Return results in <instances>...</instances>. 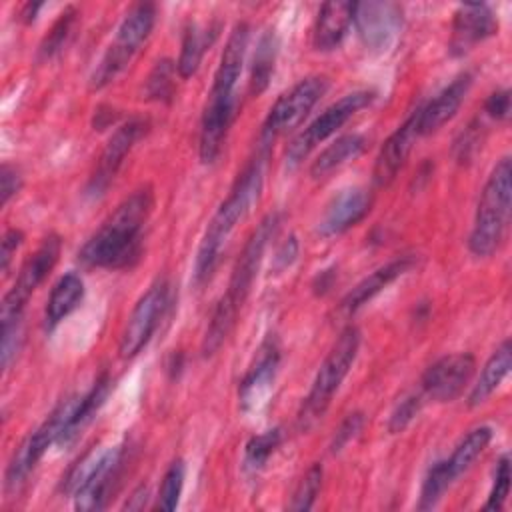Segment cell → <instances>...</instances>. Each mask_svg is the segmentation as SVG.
<instances>
[{"instance_id": "6da1fadb", "label": "cell", "mask_w": 512, "mask_h": 512, "mask_svg": "<svg viewBox=\"0 0 512 512\" xmlns=\"http://www.w3.org/2000/svg\"><path fill=\"white\" fill-rule=\"evenodd\" d=\"M154 210L152 186H142L124 198L78 252L90 268H130L142 254V232Z\"/></svg>"}, {"instance_id": "7a4b0ae2", "label": "cell", "mask_w": 512, "mask_h": 512, "mask_svg": "<svg viewBox=\"0 0 512 512\" xmlns=\"http://www.w3.org/2000/svg\"><path fill=\"white\" fill-rule=\"evenodd\" d=\"M250 40V28L246 22H238L222 50L220 64L214 74V82L204 106L200 122L198 152L204 164L216 162L222 152L224 140L236 116V84L242 74L244 56Z\"/></svg>"}, {"instance_id": "3957f363", "label": "cell", "mask_w": 512, "mask_h": 512, "mask_svg": "<svg viewBox=\"0 0 512 512\" xmlns=\"http://www.w3.org/2000/svg\"><path fill=\"white\" fill-rule=\"evenodd\" d=\"M270 150L258 146L256 154L238 174L228 198L214 212L212 220L206 226V232L200 240L196 260H194V282L200 286L210 280L214 274L224 244L234 232L236 224L248 214V210L258 202L262 184H264V166Z\"/></svg>"}, {"instance_id": "277c9868", "label": "cell", "mask_w": 512, "mask_h": 512, "mask_svg": "<svg viewBox=\"0 0 512 512\" xmlns=\"http://www.w3.org/2000/svg\"><path fill=\"white\" fill-rule=\"evenodd\" d=\"M278 224H280V216L276 212L268 214L262 218V222L256 226V230L246 240V244L234 264V270H232V276L228 282V290L218 300V304L210 316V322L206 326L202 346H200L204 358L214 356L220 350V346L226 342L230 332L234 330L238 314L250 294L254 278L262 264L266 246L274 238Z\"/></svg>"}, {"instance_id": "5b68a950", "label": "cell", "mask_w": 512, "mask_h": 512, "mask_svg": "<svg viewBox=\"0 0 512 512\" xmlns=\"http://www.w3.org/2000/svg\"><path fill=\"white\" fill-rule=\"evenodd\" d=\"M510 196H512V166L504 156L490 172L474 216L468 236V248L478 258L492 256L504 242L510 222Z\"/></svg>"}, {"instance_id": "8992f818", "label": "cell", "mask_w": 512, "mask_h": 512, "mask_svg": "<svg viewBox=\"0 0 512 512\" xmlns=\"http://www.w3.org/2000/svg\"><path fill=\"white\" fill-rule=\"evenodd\" d=\"M358 346H360L358 328L346 326L340 332V336L336 338V342L332 344L324 362L320 364V368L314 376L312 388H310L308 396L304 398V404L298 412L300 430H308L324 416L334 394L338 392L340 384L344 382V378L348 376V372L356 360Z\"/></svg>"}, {"instance_id": "52a82bcc", "label": "cell", "mask_w": 512, "mask_h": 512, "mask_svg": "<svg viewBox=\"0 0 512 512\" xmlns=\"http://www.w3.org/2000/svg\"><path fill=\"white\" fill-rule=\"evenodd\" d=\"M156 22V6L152 2L134 4L122 18L112 42L104 50L96 68L90 74L88 88L92 92L112 84L132 62L140 46L148 40Z\"/></svg>"}, {"instance_id": "ba28073f", "label": "cell", "mask_w": 512, "mask_h": 512, "mask_svg": "<svg viewBox=\"0 0 512 512\" xmlns=\"http://www.w3.org/2000/svg\"><path fill=\"white\" fill-rule=\"evenodd\" d=\"M78 400H80V396L64 398L48 414V418L20 444V448L14 452V456L6 468L4 486L8 492H16L26 482V478L36 468V464L46 454V450L52 444H58L62 432L66 430V426L72 418V412H74Z\"/></svg>"}, {"instance_id": "9c48e42d", "label": "cell", "mask_w": 512, "mask_h": 512, "mask_svg": "<svg viewBox=\"0 0 512 512\" xmlns=\"http://www.w3.org/2000/svg\"><path fill=\"white\" fill-rule=\"evenodd\" d=\"M328 90V80L324 76H306L298 84H294L288 92H284L274 106L270 108L258 138V146L272 148L274 140L304 122L314 104Z\"/></svg>"}, {"instance_id": "30bf717a", "label": "cell", "mask_w": 512, "mask_h": 512, "mask_svg": "<svg viewBox=\"0 0 512 512\" xmlns=\"http://www.w3.org/2000/svg\"><path fill=\"white\" fill-rule=\"evenodd\" d=\"M372 90H354L330 104L316 120H312L286 148V166L296 168L320 142L336 134L356 112L374 100Z\"/></svg>"}, {"instance_id": "8fae6325", "label": "cell", "mask_w": 512, "mask_h": 512, "mask_svg": "<svg viewBox=\"0 0 512 512\" xmlns=\"http://www.w3.org/2000/svg\"><path fill=\"white\" fill-rule=\"evenodd\" d=\"M170 306V284L166 278H158L140 296L132 308L122 334H120V356L134 358L154 336L166 310Z\"/></svg>"}, {"instance_id": "7c38bea8", "label": "cell", "mask_w": 512, "mask_h": 512, "mask_svg": "<svg viewBox=\"0 0 512 512\" xmlns=\"http://www.w3.org/2000/svg\"><path fill=\"white\" fill-rule=\"evenodd\" d=\"M60 250H62V240L56 234H50L24 260V264H22L18 276H16V282L12 284V288L2 298V306H0V320L2 322L22 316L24 306H26L28 298L32 296V292L54 270V266L58 262V256H60Z\"/></svg>"}, {"instance_id": "4fadbf2b", "label": "cell", "mask_w": 512, "mask_h": 512, "mask_svg": "<svg viewBox=\"0 0 512 512\" xmlns=\"http://www.w3.org/2000/svg\"><path fill=\"white\" fill-rule=\"evenodd\" d=\"M148 122L142 118H132L128 122H124L120 128H116V132L108 138L96 170L92 172L88 184H86V196L90 198H100L108 186L114 182L120 166L124 164L126 154L134 148V144L146 134Z\"/></svg>"}, {"instance_id": "5bb4252c", "label": "cell", "mask_w": 512, "mask_h": 512, "mask_svg": "<svg viewBox=\"0 0 512 512\" xmlns=\"http://www.w3.org/2000/svg\"><path fill=\"white\" fill-rule=\"evenodd\" d=\"M278 368L280 348L276 340L270 338L260 346L258 356L254 358L252 366L248 368L238 386V404L246 416L258 414L266 406L276 382Z\"/></svg>"}, {"instance_id": "9a60e30c", "label": "cell", "mask_w": 512, "mask_h": 512, "mask_svg": "<svg viewBox=\"0 0 512 512\" xmlns=\"http://www.w3.org/2000/svg\"><path fill=\"white\" fill-rule=\"evenodd\" d=\"M354 24L368 50L384 52L402 30V8L394 2H362L356 4Z\"/></svg>"}, {"instance_id": "2e32d148", "label": "cell", "mask_w": 512, "mask_h": 512, "mask_svg": "<svg viewBox=\"0 0 512 512\" xmlns=\"http://www.w3.org/2000/svg\"><path fill=\"white\" fill-rule=\"evenodd\" d=\"M476 360L468 352L442 356L422 374V392L436 402H452L472 380Z\"/></svg>"}, {"instance_id": "e0dca14e", "label": "cell", "mask_w": 512, "mask_h": 512, "mask_svg": "<svg viewBox=\"0 0 512 512\" xmlns=\"http://www.w3.org/2000/svg\"><path fill=\"white\" fill-rule=\"evenodd\" d=\"M496 30L498 20L486 4H462L454 12L448 50L452 56H464L476 44L496 34Z\"/></svg>"}, {"instance_id": "ac0fdd59", "label": "cell", "mask_w": 512, "mask_h": 512, "mask_svg": "<svg viewBox=\"0 0 512 512\" xmlns=\"http://www.w3.org/2000/svg\"><path fill=\"white\" fill-rule=\"evenodd\" d=\"M418 138L420 134H418V110H416L388 136V140L382 144L376 156L372 180L378 188L388 186L396 178V174L404 166Z\"/></svg>"}, {"instance_id": "d6986e66", "label": "cell", "mask_w": 512, "mask_h": 512, "mask_svg": "<svg viewBox=\"0 0 512 512\" xmlns=\"http://www.w3.org/2000/svg\"><path fill=\"white\" fill-rule=\"evenodd\" d=\"M372 208V194L364 188H346L338 192L324 208L316 232L324 238L338 236L356 226Z\"/></svg>"}, {"instance_id": "ffe728a7", "label": "cell", "mask_w": 512, "mask_h": 512, "mask_svg": "<svg viewBox=\"0 0 512 512\" xmlns=\"http://www.w3.org/2000/svg\"><path fill=\"white\" fill-rule=\"evenodd\" d=\"M124 446H106L100 464L90 478L74 492V506L84 512L102 510L110 498L112 486L120 476Z\"/></svg>"}, {"instance_id": "44dd1931", "label": "cell", "mask_w": 512, "mask_h": 512, "mask_svg": "<svg viewBox=\"0 0 512 512\" xmlns=\"http://www.w3.org/2000/svg\"><path fill=\"white\" fill-rule=\"evenodd\" d=\"M416 266V258L412 254H404L398 256L390 262H386L384 266L376 268L370 276H366L364 280H360L340 302L338 306V314L348 318L352 316L356 310H360L366 302H370L376 294H380L388 284H392L396 278L404 276L406 272H410Z\"/></svg>"}, {"instance_id": "7402d4cb", "label": "cell", "mask_w": 512, "mask_h": 512, "mask_svg": "<svg viewBox=\"0 0 512 512\" xmlns=\"http://www.w3.org/2000/svg\"><path fill=\"white\" fill-rule=\"evenodd\" d=\"M472 86V74L464 72L456 76L434 100L418 108V134L428 136L438 132L446 122H450L460 110L466 94Z\"/></svg>"}, {"instance_id": "603a6c76", "label": "cell", "mask_w": 512, "mask_h": 512, "mask_svg": "<svg viewBox=\"0 0 512 512\" xmlns=\"http://www.w3.org/2000/svg\"><path fill=\"white\" fill-rule=\"evenodd\" d=\"M354 12H356V2L334 0V2L322 4L316 16L314 32H312L314 48L324 52L336 48L344 40L350 24L354 22Z\"/></svg>"}, {"instance_id": "cb8c5ba5", "label": "cell", "mask_w": 512, "mask_h": 512, "mask_svg": "<svg viewBox=\"0 0 512 512\" xmlns=\"http://www.w3.org/2000/svg\"><path fill=\"white\" fill-rule=\"evenodd\" d=\"M110 388H112V380H110L108 372H102L96 378V382L92 384V388L80 396V400L72 412V418L58 440V446H68L78 438V434L84 430V426L96 416L100 406L106 402Z\"/></svg>"}, {"instance_id": "d4e9b609", "label": "cell", "mask_w": 512, "mask_h": 512, "mask_svg": "<svg viewBox=\"0 0 512 512\" xmlns=\"http://www.w3.org/2000/svg\"><path fill=\"white\" fill-rule=\"evenodd\" d=\"M84 298V282L78 274L68 272L64 274L52 288L48 302H46V316L44 326L54 330L70 312L78 308Z\"/></svg>"}, {"instance_id": "484cf974", "label": "cell", "mask_w": 512, "mask_h": 512, "mask_svg": "<svg viewBox=\"0 0 512 512\" xmlns=\"http://www.w3.org/2000/svg\"><path fill=\"white\" fill-rule=\"evenodd\" d=\"M510 364H512V348H510V340H504L484 364L476 384L470 390L468 406L474 408L486 402L510 372Z\"/></svg>"}, {"instance_id": "4316f807", "label": "cell", "mask_w": 512, "mask_h": 512, "mask_svg": "<svg viewBox=\"0 0 512 512\" xmlns=\"http://www.w3.org/2000/svg\"><path fill=\"white\" fill-rule=\"evenodd\" d=\"M366 148V138L360 134H346L336 138L328 148H324L310 166L312 178H324L332 174L342 164L358 158Z\"/></svg>"}, {"instance_id": "83f0119b", "label": "cell", "mask_w": 512, "mask_h": 512, "mask_svg": "<svg viewBox=\"0 0 512 512\" xmlns=\"http://www.w3.org/2000/svg\"><path fill=\"white\" fill-rule=\"evenodd\" d=\"M216 36H218V26L200 28L196 22H190L186 26L184 36H182L180 58L176 62L180 78L186 80V78L196 74V70L200 68V62H202V56H204L206 48L214 42Z\"/></svg>"}, {"instance_id": "f1b7e54d", "label": "cell", "mask_w": 512, "mask_h": 512, "mask_svg": "<svg viewBox=\"0 0 512 512\" xmlns=\"http://www.w3.org/2000/svg\"><path fill=\"white\" fill-rule=\"evenodd\" d=\"M276 56H278V38H276L274 30H266L260 36V40L256 44L254 58H252V72H250V94L252 96H258L268 88L270 78L274 74Z\"/></svg>"}, {"instance_id": "f546056e", "label": "cell", "mask_w": 512, "mask_h": 512, "mask_svg": "<svg viewBox=\"0 0 512 512\" xmlns=\"http://www.w3.org/2000/svg\"><path fill=\"white\" fill-rule=\"evenodd\" d=\"M492 440V430L488 426H478L470 430L454 448V452L444 460L450 476L456 480L462 472H466L472 462L484 452V448Z\"/></svg>"}, {"instance_id": "4dcf8cb0", "label": "cell", "mask_w": 512, "mask_h": 512, "mask_svg": "<svg viewBox=\"0 0 512 512\" xmlns=\"http://www.w3.org/2000/svg\"><path fill=\"white\" fill-rule=\"evenodd\" d=\"M282 438H284L282 428H270L262 434L252 436L244 448V462H242L244 472L258 474L266 466L270 456L278 450V446L282 444Z\"/></svg>"}, {"instance_id": "1f68e13d", "label": "cell", "mask_w": 512, "mask_h": 512, "mask_svg": "<svg viewBox=\"0 0 512 512\" xmlns=\"http://www.w3.org/2000/svg\"><path fill=\"white\" fill-rule=\"evenodd\" d=\"M176 64L170 58H162L154 64L146 78V98L156 102H170L176 88Z\"/></svg>"}, {"instance_id": "d6a6232c", "label": "cell", "mask_w": 512, "mask_h": 512, "mask_svg": "<svg viewBox=\"0 0 512 512\" xmlns=\"http://www.w3.org/2000/svg\"><path fill=\"white\" fill-rule=\"evenodd\" d=\"M76 16H78V12H76L74 6H68V8L58 16V20L52 24L50 32H48V34L44 36V40L40 42L38 56H40L42 60L52 58L54 54H58V52L64 48L66 40H68L70 34H72L74 24H76Z\"/></svg>"}, {"instance_id": "836d02e7", "label": "cell", "mask_w": 512, "mask_h": 512, "mask_svg": "<svg viewBox=\"0 0 512 512\" xmlns=\"http://www.w3.org/2000/svg\"><path fill=\"white\" fill-rule=\"evenodd\" d=\"M452 482H454V478L450 476L444 460L432 464V468L428 470V474L424 478V484H422L418 508L420 510L434 508L438 504V500L444 496V492L450 488Z\"/></svg>"}, {"instance_id": "e575fe53", "label": "cell", "mask_w": 512, "mask_h": 512, "mask_svg": "<svg viewBox=\"0 0 512 512\" xmlns=\"http://www.w3.org/2000/svg\"><path fill=\"white\" fill-rule=\"evenodd\" d=\"M322 476H324V470L322 466L316 462L312 464L306 474L300 478L294 494H292V500L288 504L290 510L294 512H304V510H310L314 506V500L320 492V486H322Z\"/></svg>"}, {"instance_id": "d590c367", "label": "cell", "mask_w": 512, "mask_h": 512, "mask_svg": "<svg viewBox=\"0 0 512 512\" xmlns=\"http://www.w3.org/2000/svg\"><path fill=\"white\" fill-rule=\"evenodd\" d=\"M182 486H184V462L174 460L168 466V470L164 472V478H162V484H160V490H158L156 508H160L164 512H172L178 506Z\"/></svg>"}, {"instance_id": "8d00e7d4", "label": "cell", "mask_w": 512, "mask_h": 512, "mask_svg": "<svg viewBox=\"0 0 512 512\" xmlns=\"http://www.w3.org/2000/svg\"><path fill=\"white\" fill-rule=\"evenodd\" d=\"M24 342V324L22 316L2 322V346H0V362L2 368L8 370L10 364L16 360Z\"/></svg>"}, {"instance_id": "74e56055", "label": "cell", "mask_w": 512, "mask_h": 512, "mask_svg": "<svg viewBox=\"0 0 512 512\" xmlns=\"http://www.w3.org/2000/svg\"><path fill=\"white\" fill-rule=\"evenodd\" d=\"M422 404H424V400H422L420 394H408V396H404V398L396 404V408L392 410V414H390V418H388V432H390V434H400V432H404V430L412 424V420L420 414Z\"/></svg>"}, {"instance_id": "f35d334b", "label": "cell", "mask_w": 512, "mask_h": 512, "mask_svg": "<svg viewBox=\"0 0 512 512\" xmlns=\"http://www.w3.org/2000/svg\"><path fill=\"white\" fill-rule=\"evenodd\" d=\"M508 492H510V460H508V456H502L496 466L494 486H492V492H490L484 508L486 510H502L504 502L508 498Z\"/></svg>"}, {"instance_id": "ab89813d", "label": "cell", "mask_w": 512, "mask_h": 512, "mask_svg": "<svg viewBox=\"0 0 512 512\" xmlns=\"http://www.w3.org/2000/svg\"><path fill=\"white\" fill-rule=\"evenodd\" d=\"M362 426H364V414H362V412H350V414L340 422V426L336 428L334 438H332V442H330V452H332V454L342 452V450L346 448V444L352 442V440L358 436V432L362 430Z\"/></svg>"}, {"instance_id": "60d3db41", "label": "cell", "mask_w": 512, "mask_h": 512, "mask_svg": "<svg viewBox=\"0 0 512 512\" xmlns=\"http://www.w3.org/2000/svg\"><path fill=\"white\" fill-rule=\"evenodd\" d=\"M22 188V174L18 168L10 164H2L0 168V204L6 206L10 198H14Z\"/></svg>"}, {"instance_id": "b9f144b4", "label": "cell", "mask_w": 512, "mask_h": 512, "mask_svg": "<svg viewBox=\"0 0 512 512\" xmlns=\"http://www.w3.org/2000/svg\"><path fill=\"white\" fill-rule=\"evenodd\" d=\"M486 116L494 120H506L510 114V90H496L484 102Z\"/></svg>"}, {"instance_id": "7bdbcfd3", "label": "cell", "mask_w": 512, "mask_h": 512, "mask_svg": "<svg viewBox=\"0 0 512 512\" xmlns=\"http://www.w3.org/2000/svg\"><path fill=\"white\" fill-rule=\"evenodd\" d=\"M22 240H24V234H22V230H18V228H8V230L4 232V236H2V248H0V270H2V272H8L10 262H12L14 254H16V250L20 248Z\"/></svg>"}, {"instance_id": "ee69618b", "label": "cell", "mask_w": 512, "mask_h": 512, "mask_svg": "<svg viewBox=\"0 0 512 512\" xmlns=\"http://www.w3.org/2000/svg\"><path fill=\"white\" fill-rule=\"evenodd\" d=\"M298 256V240L296 236H288L274 252V258H272V270L274 272H284L286 268H290L294 264Z\"/></svg>"}, {"instance_id": "f6af8a7d", "label": "cell", "mask_w": 512, "mask_h": 512, "mask_svg": "<svg viewBox=\"0 0 512 512\" xmlns=\"http://www.w3.org/2000/svg\"><path fill=\"white\" fill-rule=\"evenodd\" d=\"M42 6H44L42 2H28V4H24L22 12H20V18H22L26 24L34 22V18H36V14H38V10H40Z\"/></svg>"}]
</instances>
